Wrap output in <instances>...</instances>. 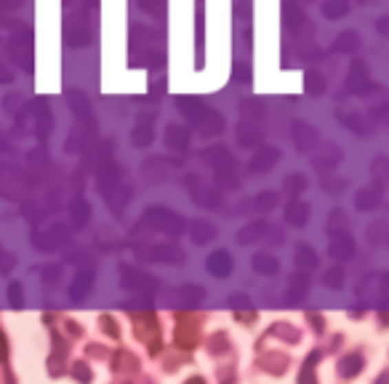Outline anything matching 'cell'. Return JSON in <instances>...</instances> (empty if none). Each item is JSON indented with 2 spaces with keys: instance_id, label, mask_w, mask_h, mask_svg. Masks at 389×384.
<instances>
[{
  "instance_id": "603a6c76",
  "label": "cell",
  "mask_w": 389,
  "mask_h": 384,
  "mask_svg": "<svg viewBox=\"0 0 389 384\" xmlns=\"http://www.w3.org/2000/svg\"><path fill=\"white\" fill-rule=\"evenodd\" d=\"M72 216H75V222L78 224H85V216H88V205L83 201H78L72 205Z\"/></svg>"
},
{
  "instance_id": "5bb4252c",
  "label": "cell",
  "mask_w": 389,
  "mask_h": 384,
  "mask_svg": "<svg viewBox=\"0 0 389 384\" xmlns=\"http://www.w3.org/2000/svg\"><path fill=\"white\" fill-rule=\"evenodd\" d=\"M275 161H277V155H275L272 150H264V152H262L256 161L251 163V168H253V174H266V171L275 165Z\"/></svg>"
},
{
  "instance_id": "7c38bea8",
  "label": "cell",
  "mask_w": 389,
  "mask_h": 384,
  "mask_svg": "<svg viewBox=\"0 0 389 384\" xmlns=\"http://www.w3.org/2000/svg\"><path fill=\"white\" fill-rule=\"evenodd\" d=\"M347 230H349V224H347L344 211H333L330 219H328V232H330V238H333V235H347Z\"/></svg>"
},
{
  "instance_id": "30bf717a",
  "label": "cell",
  "mask_w": 389,
  "mask_h": 384,
  "mask_svg": "<svg viewBox=\"0 0 389 384\" xmlns=\"http://www.w3.org/2000/svg\"><path fill=\"white\" fill-rule=\"evenodd\" d=\"M253 270L262 272V275H275L280 270V264H277V259L272 254H256L253 256Z\"/></svg>"
},
{
  "instance_id": "3957f363",
  "label": "cell",
  "mask_w": 389,
  "mask_h": 384,
  "mask_svg": "<svg viewBox=\"0 0 389 384\" xmlns=\"http://www.w3.org/2000/svg\"><path fill=\"white\" fill-rule=\"evenodd\" d=\"M142 259L149 262H168V264H182L185 262V251L182 248H174V245H149L139 251Z\"/></svg>"
},
{
  "instance_id": "277c9868",
  "label": "cell",
  "mask_w": 389,
  "mask_h": 384,
  "mask_svg": "<svg viewBox=\"0 0 389 384\" xmlns=\"http://www.w3.org/2000/svg\"><path fill=\"white\" fill-rule=\"evenodd\" d=\"M208 272L213 275V278H227L229 272H232V259H229V254L227 251H213L211 256H208Z\"/></svg>"
},
{
  "instance_id": "e0dca14e",
  "label": "cell",
  "mask_w": 389,
  "mask_h": 384,
  "mask_svg": "<svg viewBox=\"0 0 389 384\" xmlns=\"http://www.w3.org/2000/svg\"><path fill=\"white\" fill-rule=\"evenodd\" d=\"M323 283L328 285V288H341L344 285V270H339V267H333V270H328L326 278H323Z\"/></svg>"
},
{
  "instance_id": "52a82bcc",
  "label": "cell",
  "mask_w": 389,
  "mask_h": 384,
  "mask_svg": "<svg viewBox=\"0 0 389 384\" xmlns=\"http://www.w3.org/2000/svg\"><path fill=\"white\" fill-rule=\"evenodd\" d=\"M357 294H360V296H366V294H368V296H373V294H376V296H384V294H387V275H381V272H379V275H370L368 281H363V285L357 288Z\"/></svg>"
},
{
  "instance_id": "9a60e30c",
  "label": "cell",
  "mask_w": 389,
  "mask_h": 384,
  "mask_svg": "<svg viewBox=\"0 0 389 384\" xmlns=\"http://www.w3.org/2000/svg\"><path fill=\"white\" fill-rule=\"evenodd\" d=\"M296 264H299V267H304V270L317 267V256H315V251H312L309 245H296Z\"/></svg>"
},
{
  "instance_id": "7a4b0ae2",
  "label": "cell",
  "mask_w": 389,
  "mask_h": 384,
  "mask_svg": "<svg viewBox=\"0 0 389 384\" xmlns=\"http://www.w3.org/2000/svg\"><path fill=\"white\" fill-rule=\"evenodd\" d=\"M147 222L152 224L155 230L168 232V235H179L182 227H185L176 214H171V211H165V208H147Z\"/></svg>"
},
{
  "instance_id": "d6986e66",
  "label": "cell",
  "mask_w": 389,
  "mask_h": 384,
  "mask_svg": "<svg viewBox=\"0 0 389 384\" xmlns=\"http://www.w3.org/2000/svg\"><path fill=\"white\" fill-rule=\"evenodd\" d=\"M339 371H341V376H355V374L360 371V358H357V355L344 358V361H341V365H339Z\"/></svg>"
},
{
  "instance_id": "9c48e42d",
  "label": "cell",
  "mask_w": 389,
  "mask_h": 384,
  "mask_svg": "<svg viewBox=\"0 0 389 384\" xmlns=\"http://www.w3.org/2000/svg\"><path fill=\"white\" fill-rule=\"evenodd\" d=\"M286 219L293 227H304L309 219V205H304V203H291L286 208Z\"/></svg>"
},
{
  "instance_id": "7402d4cb",
  "label": "cell",
  "mask_w": 389,
  "mask_h": 384,
  "mask_svg": "<svg viewBox=\"0 0 389 384\" xmlns=\"http://www.w3.org/2000/svg\"><path fill=\"white\" fill-rule=\"evenodd\" d=\"M368 238H370V243H379L384 241V222H376V224H370V230H368Z\"/></svg>"
},
{
  "instance_id": "4fadbf2b",
  "label": "cell",
  "mask_w": 389,
  "mask_h": 384,
  "mask_svg": "<svg viewBox=\"0 0 389 384\" xmlns=\"http://www.w3.org/2000/svg\"><path fill=\"white\" fill-rule=\"evenodd\" d=\"M213 235H216V227L208 222H195L192 224V241L195 243H208L213 241Z\"/></svg>"
},
{
  "instance_id": "44dd1931",
  "label": "cell",
  "mask_w": 389,
  "mask_h": 384,
  "mask_svg": "<svg viewBox=\"0 0 389 384\" xmlns=\"http://www.w3.org/2000/svg\"><path fill=\"white\" fill-rule=\"evenodd\" d=\"M275 203H277V198H275L272 192H264V195H259V198H256V208H259V211H272V208H275Z\"/></svg>"
},
{
  "instance_id": "8fae6325",
  "label": "cell",
  "mask_w": 389,
  "mask_h": 384,
  "mask_svg": "<svg viewBox=\"0 0 389 384\" xmlns=\"http://www.w3.org/2000/svg\"><path fill=\"white\" fill-rule=\"evenodd\" d=\"M262 232H266V224H264V222H253V224H248L246 230H240V235H238V243H243V245H248V243L259 241V238H262Z\"/></svg>"
},
{
  "instance_id": "6da1fadb",
  "label": "cell",
  "mask_w": 389,
  "mask_h": 384,
  "mask_svg": "<svg viewBox=\"0 0 389 384\" xmlns=\"http://www.w3.org/2000/svg\"><path fill=\"white\" fill-rule=\"evenodd\" d=\"M120 283H123L125 291H131V294H152L158 283H155V278H149L147 272H139V270H134V267H123L120 270Z\"/></svg>"
},
{
  "instance_id": "cb8c5ba5",
  "label": "cell",
  "mask_w": 389,
  "mask_h": 384,
  "mask_svg": "<svg viewBox=\"0 0 389 384\" xmlns=\"http://www.w3.org/2000/svg\"><path fill=\"white\" fill-rule=\"evenodd\" d=\"M11 304H14L17 310L21 307V285H19V283L11 285Z\"/></svg>"
},
{
  "instance_id": "ba28073f",
  "label": "cell",
  "mask_w": 389,
  "mask_h": 384,
  "mask_svg": "<svg viewBox=\"0 0 389 384\" xmlns=\"http://www.w3.org/2000/svg\"><path fill=\"white\" fill-rule=\"evenodd\" d=\"M91 288H94V275H91V272H81V275L70 283V296H72V299H85V296L91 294Z\"/></svg>"
},
{
  "instance_id": "ffe728a7",
  "label": "cell",
  "mask_w": 389,
  "mask_h": 384,
  "mask_svg": "<svg viewBox=\"0 0 389 384\" xmlns=\"http://www.w3.org/2000/svg\"><path fill=\"white\" fill-rule=\"evenodd\" d=\"M283 184H286L288 195H299V192H304V187H307V182H304L302 176H288Z\"/></svg>"
},
{
  "instance_id": "8992f818",
  "label": "cell",
  "mask_w": 389,
  "mask_h": 384,
  "mask_svg": "<svg viewBox=\"0 0 389 384\" xmlns=\"http://www.w3.org/2000/svg\"><path fill=\"white\" fill-rule=\"evenodd\" d=\"M352 251H355V245H352V241H349V235H333V238H330L328 254H330L333 259H339V262L352 259Z\"/></svg>"
},
{
  "instance_id": "5b68a950",
  "label": "cell",
  "mask_w": 389,
  "mask_h": 384,
  "mask_svg": "<svg viewBox=\"0 0 389 384\" xmlns=\"http://www.w3.org/2000/svg\"><path fill=\"white\" fill-rule=\"evenodd\" d=\"M309 291V278L307 272H293L286 281V294L288 299H304Z\"/></svg>"
},
{
  "instance_id": "ac0fdd59",
  "label": "cell",
  "mask_w": 389,
  "mask_h": 384,
  "mask_svg": "<svg viewBox=\"0 0 389 384\" xmlns=\"http://www.w3.org/2000/svg\"><path fill=\"white\" fill-rule=\"evenodd\" d=\"M176 294H179L182 299H187V302H200V299L205 296V291L203 288H198V285H185V288H179Z\"/></svg>"
},
{
  "instance_id": "2e32d148",
  "label": "cell",
  "mask_w": 389,
  "mask_h": 384,
  "mask_svg": "<svg viewBox=\"0 0 389 384\" xmlns=\"http://www.w3.org/2000/svg\"><path fill=\"white\" fill-rule=\"evenodd\" d=\"M376 203H379V192H373V190H360L357 198H355V205H357L360 211L376 208Z\"/></svg>"
}]
</instances>
